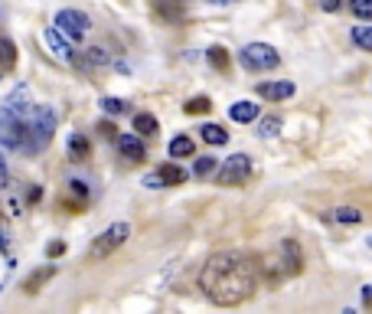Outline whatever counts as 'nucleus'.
<instances>
[{"mask_svg":"<svg viewBox=\"0 0 372 314\" xmlns=\"http://www.w3.org/2000/svg\"><path fill=\"white\" fill-rule=\"evenodd\" d=\"M255 285H258L255 265L248 262V255H242V252H219L199 272L203 295L212 304H223V308H236V304L248 302Z\"/></svg>","mask_w":372,"mask_h":314,"instance_id":"nucleus-1","label":"nucleus"},{"mask_svg":"<svg viewBox=\"0 0 372 314\" xmlns=\"http://www.w3.org/2000/svg\"><path fill=\"white\" fill-rule=\"evenodd\" d=\"M56 135V112L50 105H37L30 108V115L23 118V138H20V151L39 154L46 151V144Z\"/></svg>","mask_w":372,"mask_h":314,"instance_id":"nucleus-2","label":"nucleus"},{"mask_svg":"<svg viewBox=\"0 0 372 314\" xmlns=\"http://www.w3.org/2000/svg\"><path fill=\"white\" fill-rule=\"evenodd\" d=\"M300 268H304V252H300V246L294 239H285L278 246V252L265 259V278L268 282H281V278L298 275Z\"/></svg>","mask_w":372,"mask_h":314,"instance_id":"nucleus-3","label":"nucleus"},{"mask_svg":"<svg viewBox=\"0 0 372 314\" xmlns=\"http://www.w3.org/2000/svg\"><path fill=\"white\" fill-rule=\"evenodd\" d=\"M238 59H242V66H245V69H251V72L278 69V63H281L278 50H274V46H268V43H248L245 50L238 52Z\"/></svg>","mask_w":372,"mask_h":314,"instance_id":"nucleus-4","label":"nucleus"},{"mask_svg":"<svg viewBox=\"0 0 372 314\" xmlns=\"http://www.w3.org/2000/svg\"><path fill=\"white\" fill-rule=\"evenodd\" d=\"M127 236H131V226H127V223H112L101 236H95L92 249H88V259H108L118 246L127 242Z\"/></svg>","mask_w":372,"mask_h":314,"instance_id":"nucleus-5","label":"nucleus"},{"mask_svg":"<svg viewBox=\"0 0 372 314\" xmlns=\"http://www.w3.org/2000/svg\"><path fill=\"white\" fill-rule=\"evenodd\" d=\"M20 138H23V118L7 105H0V148H20Z\"/></svg>","mask_w":372,"mask_h":314,"instance_id":"nucleus-6","label":"nucleus"},{"mask_svg":"<svg viewBox=\"0 0 372 314\" xmlns=\"http://www.w3.org/2000/svg\"><path fill=\"white\" fill-rule=\"evenodd\" d=\"M248 174H251V161H248L245 154H232V157H225V164L219 167V184L236 187V184H245Z\"/></svg>","mask_w":372,"mask_h":314,"instance_id":"nucleus-7","label":"nucleus"},{"mask_svg":"<svg viewBox=\"0 0 372 314\" xmlns=\"http://www.w3.org/2000/svg\"><path fill=\"white\" fill-rule=\"evenodd\" d=\"M56 30H62L69 39H82L88 33V17L79 10H59L56 13Z\"/></svg>","mask_w":372,"mask_h":314,"instance_id":"nucleus-8","label":"nucleus"},{"mask_svg":"<svg viewBox=\"0 0 372 314\" xmlns=\"http://www.w3.org/2000/svg\"><path fill=\"white\" fill-rule=\"evenodd\" d=\"M43 39H46V46H50V52L59 59V63H72V46H69V37L62 33V30H56V26H50L46 33H43Z\"/></svg>","mask_w":372,"mask_h":314,"instance_id":"nucleus-9","label":"nucleus"},{"mask_svg":"<svg viewBox=\"0 0 372 314\" xmlns=\"http://www.w3.org/2000/svg\"><path fill=\"white\" fill-rule=\"evenodd\" d=\"M118 151H121L124 161H134V164H141L147 157V148H144V141L137 135H118Z\"/></svg>","mask_w":372,"mask_h":314,"instance_id":"nucleus-10","label":"nucleus"},{"mask_svg":"<svg viewBox=\"0 0 372 314\" xmlns=\"http://www.w3.org/2000/svg\"><path fill=\"white\" fill-rule=\"evenodd\" d=\"M294 92H298L294 82H261L258 86V95L268 101H285V99H291Z\"/></svg>","mask_w":372,"mask_h":314,"instance_id":"nucleus-11","label":"nucleus"},{"mask_svg":"<svg viewBox=\"0 0 372 314\" xmlns=\"http://www.w3.org/2000/svg\"><path fill=\"white\" fill-rule=\"evenodd\" d=\"M50 278H56V262H50V265H43V268H37V272H30V278L23 282V291L26 295H37Z\"/></svg>","mask_w":372,"mask_h":314,"instance_id":"nucleus-12","label":"nucleus"},{"mask_svg":"<svg viewBox=\"0 0 372 314\" xmlns=\"http://www.w3.org/2000/svg\"><path fill=\"white\" fill-rule=\"evenodd\" d=\"M229 118L238 121V125H248V121H255V118H258V105H255L251 99H242V101H236V105L229 108Z\"/></svg>","mask_w":372,"mask_h":314,"instance_id":"nucleus-13","label":"nucleus"},{"mask_svg":"<svg viewBox=\"0 0 372 314\" xmlns=\"http://www.w3.org/2000/svg\"><path fill=\"white\" fill-rule=\"evenodd\" d=\"M199 138L206 141V144H212V148H223V144H229V131L223 125H203L199 128Z\"/></svg>","mask_w":372,"mask_h":314,"instance_id":"nucleus-14","label":"nucleus"},{"mask_svg":"<svg viewBox=\"0 0 372 314\" xmlns=\"http://www.w3.org/2000/svg\"><path fill=\"white\" fill-rule=\"evenodd\" d=\"M3 105H7L10 112H17L20 118H26V115H30V92H26L23 86H20V88H13V95H10L7 101H3Z\"/></svg>","mask_w":372,"mask_h":314,"instance_id":"nucleus-15","label":"nucleus"},{"mask_svg":"<svg viewBox=\"0 0 372 314\" xmlns=\"http://www.w3.org/2000/svg\"><path fill=\"white\" fill-rule=\"evenodd\" d=\"M161 180H163V187H176V184H183L186 180V170L183 167H176V164H161Z\"/></svg>","mask_w":372,"mask_h":314,"instance_id":"nucleus-16","label":"nucleus"},{"mask_svg":"<svg viewBox=\"0 0 372 314\" xmlns=\"http://www.w3.org/2000/svg\"><path fill=\"white\" fill-rule=\"evenodd\" d=\"M0 66L3 69H13L17 66V46H13V39L0 37Z\"/></svg>","mask_w":372,"mask_h":314,"instance_id":"nucleus-17","label":"nucleus"},{"mask_svg":"<svg viewBox=\"0 0 372 314\" xmlns=\"http://www.w3.org/2000/svg\"><path fill=\"white\" fill-rule=\"evenodd\" d=\"M69 157H72V161H85L88 157V141L82 138V135H72V138H69Z\"/></svg>","mask_w":372,"mask_h":314,"instance_id":"nucleus-18","label":"nucleus"},{"mask_svg":"<svg viewBox=\"0 0 372 314\" xmlns=\"http://www.w3.org/2000/svg\"><path fill=\"white\" fill-rule=\"evenodd\" d=\"M134 131H137V135H154V131H157V118L147 115V112L134 115Z\"/></svg>","mask_w":372,"mask_h":314,"instance_id":"nucleus-19","label":"nucleus"},{"mask_svg":"<svg viewBox=\"0 0 372 314\" xmlns=\"http://www.w3.org/2000/svg\"><path fill=\"white\" fill-rule=\"evenodd\" d=\"M170 154L174 157H193V138H186V135L174 138L170 141Z\"/></svg>","mask_w":372,"mask_h":314,"instance_id":"nucleus-20","label":"nucleus"},{"mask_svg":"<svg viewBox=\"0 0 372 314\" xmlns=\"http://www.w3.org/2000/svg\"><path fill=\"white\" fill-rule=\"evenodd\" d=\"M333 219L336 223H347V226H353V223H360L362 213L356 210V206H340V210H333Z\"/></svg>","mask_w":372,"mask_h":314,"instance_id":"nucleus-21","label":"nucleus"},{"mask_svg":"<svg viewBox=\"0 0 372 314\" xmlns=\"http://www.w3.org/2000/svg\"><path fill=\"white\" fill-rule=\"evenodd\" d=\"M353 43L372 52V26H353Z\"/></svg>","mask_w":372,"mask_h":314,"instance_id":"nucleus-22","label":"nucleus"},{"mask_svg":"<svg viewBox=\"0 0 372 314\" xmlns=\"http://www.w3.org/2000/svg\"><path fill=\"white\" fill-rule=\"evenodd\" d=\"M209 108H212V101L206 99V95H196V99H189V101L183 105V112H186V115H206Z\"/></svg>","mask_w":372,"mask_h":314,"instance_id":"nucleus-23","label":"nucleus"},{"mask_svg":"<svg viewBox=\"0 0 372 314\" xmlns=\"http://www.w3.org/2000/svg\"><path fill=\"white\" fill-rule=\"evenodd\" d=\"M349 7H353V13L360 17L362 23H372V0H349Z\"/></svg>","mask_w":372,"mask_h":314,"instance_id":"nucleus-24","label":"nucleus"},{"mask_svg":"<svg viewBox=\"0 0 372 314\" xmlns=\"http://www.w3.org/2000/svg\"><path fill=\"white\" fill-rule=\"evenodd\" d=\"M209 63L216 66L219 72H225V69H229V52H225L223 46H212V50H209Z\"/></svg>","mask_w":372,"mask_h":314,"instance_id":"nucleus-25","label":"nucleus"},{"mask_svg":"<svg viewBox=\"0 0 372 314\" xmlns=\"http://www.w3.org/2000/svg\"><path fill=\"white\" fill-rule=\"evenodd\" d=\"M101 108H105L108 115H124V112H127V101L108 95V99H101Z\"/></svg>","mask_w":372,"mask_h":314,"instance_id":"nucleus-26","label":"nucleus"},{"mask_svg":"<svg viewBox=\"0 0 372 314\" xmlns=\"http://www.w3.org/2000/svg\"><path fill=\"white\" fill-rule=\"evenodd\" d=\"M193 174H196V177H209V174H216V157H199V161L193 164Z\"/></svg>","mask_w":372,"mask_h":314,"instance_id":"nucleus-27","label":"nucleus"},{"mask_svg":"<svg viewBox=\"0 0 372 314\" xmlns=\"http://www.w3.org/2000/svg\"><path fill=\"white\" fill-rule=\"evenodd\" d=\"M85 63L88 66H108V52L101 50V46H92V50H85Z\"/></svg>","mask_w":372,"mask_h":314,"instance_id":"nucleus-28","label":"nucleus"},{"mask_svg":"<svg viewBox=\"0 0 372 314\" xmlns=\"http://www.w3.org/2000/svg\"><path fill=\"white\" fill-rule=\"evenodd\" d=\"M278 128H281L278 118H261V121H258V135H261V138H274V135H278Z\"/></svg>","mask_w":372,"mask_h":314,"instance_id":"nucleus-29","label":"nucleus"},{"mask_svg":"<svg viewBox=\"0 0 372 314\" xmlns=\"http://www.w3.org/2000/svg\"><path fill=\"white\" fill-rule=\"evenodd\" d=\"M62 252H65V242H50V246H46V255H50V259H59Z\"/></svg>","mask_w":372,"mask_h":314,"instance_id":"nucleus-30","label":"nucleus"},{"mask_svg":"<svg viewBox=\"0 0 372 314\" xmlns=\"http://www.w3.org/2000/svg\"><path fill=\"white\" fill-rule=\"evenodd\" d=\"M144 187H150V190H154V187H163L161 174H147V177H144Z\"/></svg>","mask_w":372,"mask_h":314,"instance_id":"nucleus-31","label":"nucleus"},{"mask_svg":"<svg viewBox=\"0 0 372 314\" xmlns=\"http://www.w3.org/2000/svg\"><path fill=\"white\" fill-rule=\"evenodd\" d=\"M72 193H75V197H82V200H85V197H88V187L82 184V180H72Z\"/></svg>","mask_w":372,"mask_h":314,"instance_id":"nucleus-32","label":"nucleus"},{"mask_svg":"<svg viewBox=\"0 0 372 314\" xmlns=\"http://www.w3.org/2000/svg\"><path fill=\"white\" fill-rule=\"evenodd\" d=\"M320 7L327 13H336V10H340V0H320Z\"/></svg>","mask_w":372,"mask_h":314,"instance_id":"nucleus-33","label":"nucleus"},{"mask_svg":"<svg viewBox=\"0 0 372 314\" xmlns=\"http://www.w3.org/2000/svg\"><path fill=\"white\" fill-rule=\"evenodd\" d=\"M7 184V164H3V154H0V187Z\"/></svg>","mask_w":372,"mask_h":314,"instance_id":"nucleus-34","label":"nucleus"},{"mask_svg":"<svg viewBox=\"0 0 372 314\" xmlns=\"http://www.w3.org/2000/svg\"><path fill=\"white\" fill-rule=\"evenodd\" d=\"M362 302H372V285H366V288H362Z\"/></svg>","mask_w":372,"mask_h":314,"instance_id":"nucleus-35","label":"nucleus"},{"mask_svg":"<svg viewBox=\"0 0 372 314\" xmlns=\"http://www.w3.org/2000/svg\"><path fill=\"white\" fill-rule=\"evenodd\" d=\"M366 246H369V249H372V236H369V239H366Z\"/></svg>","mask_w":372,"mask_h":314,"instance_id":"nucleus-36","label":"nucleus"},{"mask_svg":"<svg viewBox=\"0 0 372 314\" xmlns=\"http://www.w3.org/2000/svg\"><path fill=\"white\" fill-rule=\"evenodd\" d=\"M0 246H7V239H3V236H0Z\"/></svg>","mask_w":372,"mask_h":314,"instance_id":"nucleus-37","label":"nucleus"}]
</instances>
